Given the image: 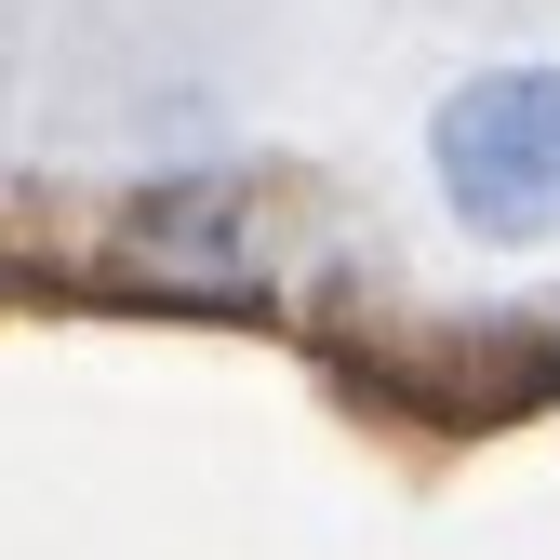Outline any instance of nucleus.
<instances>
[{
	"mask_svg": "<svg viewBox=\"0 0 560 560\" xmlns=\"http://www.w3.org/2000/svg\"><path fill=\"white\" fill-rule=\"evenodd\" d=\"M428 187L494 254H547L560 241V54L467 67L428 107Z\"/></svg>",
	"mask_w": 560,
	"mask_h": 560,
	"instance_id": "1",
	"label": "nucleus"
},
{
	"mask_svg": "<svg viewBox=\"0 0 560 560\" xmlns=\"http://www.w3.org/2000/svg\"><path fill=\"white\" fill-rule=\"evenodd\" d=\"M133 241L174 254V267H241L254 254V187L241 174H174V187L133 200Z\"/></svg>",
	"mask_w": 560,
	"mask_h": 560,
	"instance_id": "2",
	"label": "nucleus"
}]
</instances>
